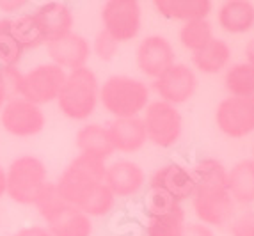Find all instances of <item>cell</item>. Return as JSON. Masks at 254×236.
<instances>
[{
	"instance_id": "cell-33",
	"label": "cell",
	"mask_w": 254,
	"mask_h": 236,
	"mask_svg": "<svg viewBox=\"0 0 254 236\" xmlns=\"http://www.w3.org/2000/svg\"><path fill=\"white\" fill-rule=\"evenodd\" d=\"M231 236H254V213H244L231 224Z\"/></svg>"
},
{
	"instance_id": "cell-16",
	"label": "cell",
	"mask_w": 254,
	"mask_h": 236,
	"mask_svg": "<svg viewBox=\"0 0 254 236\" xmlns=\"http://www.w3.org/2000/svg\"><path fill=\"white\" fill-rule=\"evenodd\" d=\"M32 14L41 27L47 43L73 32L75 27V11L71 5L61 0H50L36 5L32 9Z\"/></svg>"
},
{
	"instance_id": "cell-8",
	"label": "cell",
	"mask_w": 254,
	"mask_h": 236,
	"mask_svg": "<svg viewBox=\"0 0 254 236\" xmlns=\"http://www.w3.org/2000/svg\"><path fill=\"white\" fill-rule=\"evenodd\" d=\"M47 126V114L38 107L20 96H14L0 110V128L14 139L38 137Z\"/></svg>"
},
{
	"instance_id": "cell-3",
	"label": "cell",
	"mask_w": 254,
	"mask_h": 236,
	"mask_svg": "<svg viewBox=\"0 0 254 236\" xmlns=\"http://www.w3.org/2000/svg\"><path fill=\"white\" fill-rule=\"evenodd\" d=\"M55 103L69 121H87L100 105V80L96 73L89 66L69 71Z\"/></svg>"
},
{
	"instance_id": "cell-22",
	"label": "cell",
	"mask_w": 254,
	"mask_h": 236,
	"mask_svg": "<svg viewBox=\"0 0 254 236\" xmlns=\"http://www.w3.org/2000/svg\"><path fill=\"white\" fill-rule=\"evenodd\" d=\"M116 197L112 195L105 183H96L91 185L75 199L73 206L78 208L82 213L89 217V219H100V217L109 215L114 210Z\"/></svg>"
},
{
	"instance_id": "cell-7",
	"label": "cell",
	"mask_w": 254,
	"mask_h": 236,
	"mask_svg": "<svg viewBox=\"0 0 254 236\" xmlns=\"http://www.w3.org/2000/svg\"><path fill=\"white\" fill-rule=\"evenodd\" d=\"M68 73L52 62H43L21 71L18 96L38 107L55 103Z\"/></svg>"
},
{
	"instance_id": "cell-6",
	"label": "cell",
	"mask_w": 254,
	"mask_h": 236,
	"mask_svg": "<svg viewBox=\"0 0 254 236\" xmlns=\"http://www.w3.org/2000/svg\"><path fill=\"white\" fill-rule=\"evenodd\" d=\"M105 171H107V162L98 160V158H91V156H85V155H76L64 167V171L57 177V181H54L55 188L59 192L61 199L73 206L75 199L87 186L105 181Z\"/></svg>"
},
{
	"instance_id": "cell-35",
	"label": "cell",
	"mask_w": 254,
	"mask_h": 236,
	"mask_svg": "<svg viewBox=\"0 0 254 236\" xmlns=\"http://www.w3.org/2000/svg\"><path fill=\"white\" fill-rule=\"evenodd\" d=\"M182 236H215V235L204 224H185Z\"/></svg>"
},
{
	"instance_id": "cell-19",
	"label": "cell",
	"mask_w": 254,
	"mask_h": 236,
	"mask_svg": "<svg viewBox=\"0 0 254 236\" xmlns=\"http://www.w3.org/2000/svg\"><path fill=\"white\" fill-rule=\"evenodd\" d=\"M75 146L78 149V155L91 156L98 160L107 162L114 155V146L110 142L107 126H102L98 122L84 124L75 135Z\"/></svg>"
},
{
	"instance_id": "cell-20",
	"label": "cell",
	"mask_w": 254,
	"mask_h": 236,
	"mask_svg": "<svg viewBox=\"0 0 254 236\" xmlns=\"http://www.w3.org/2000/svg\"><path fill=\"white\" fill-rule=\"evenodd\" d=\"M153 7L157 9L160 16L189 23L195 20H206L212 11V2L210 0H155Z\"/></svg>"
},
{
	"instance_id": "cell-30",
	"label": "cell",
	"mask_w": 254,
	"mask_h": 236,
	"mask_svg": "<svg viewBox=\"0 0 254 236\" xmlns=\"http://www.w3.org/2000/svg\"><path fill=\"white\" fill-rule=\"evenodd\" d=\"M180 208H182V204L176 199L158 188H149L148 195L144 199V211L148 219L167 215V213H173V211L180 210Z\"/></svg>"
},
{
	"instance_id": "cell-4",
	"label": "cell",
	"mask_w": 254,
	"mask_h": 236,
	"mask_svg": "<svg viewBox=\"0 0 254 236\" xmlns=\"http://www.w3.org/2000/svg\"><path fill=\"white\" fill-rule=\"evenodd\" d=\"M100 105L114 119L140 118L149 105V87L133 76L112 75L100 84Z\"/></svg>"
},
{
	"instance_id": "cell-2",
	"label": "cell",
	"mask_w": 254,
	"mask_h": 236,
	"mask_svg": "<svg viewBox=\"0 0 254 236\" xmlns=\"http://www.w3.org/2000/svg\"><path fill=\"white\" fill-rule=\"evenodd\" d=\"M39 219L45 224V229L50 236H93L94 224L93 219L82 213L78 208L71 206L61 199L55 183L50 181L38 201L34 202Z\"/></svg>"
},
{
	"instance_id": "cell-14",
	"label": "cell",
	"mask_w": 254,
	"mask_h": 236,
	"mask_svg": "<svg viewBox=\"0 0 254 236\" xmlns=\"http://www.w3.org/2000/svg\"><path fill=\"white\" fill-rule=\"evenodd\" d=\"M135 62L142 75L157 80L174 64V50L164 36H146L137 47Z\"/></svg>"
},
{
	"instance_id": "cell-39",
	"label": "cell",
	"mask_w": 254,
	"mask_h": 236,
	"mask_svg": "<svg viewBox=\"0 0 254 236\" xmlns=\"http://www.w3.org/2000/svg\"><path fill=\"white\" fill-rule=\"evenodd\" d=\"M253 156H254V144H253ZM253 160H254V158H253Z\"/></svg>"
},
{
	"instance_id": "cell-38",
	"label": "cell",
	"mask_w": 254,
	"mask_h": 236,
	"mask_svg": "<svg viewBox=\"0 0 254 236\" xmlns=\"http://www.w3.org/2000/svg\"><path fill=\"white\" fill-rule=\"evenodd\" d=\"M5 190H7V181H5V167L0 165V199L5 197Z\"/></svg>"
},
{
	"instance_id": "cell-29",
	"label": "cell",
	"mask_w": 254,
	"mask_h": 236,
	"mask_svg": "<svg viewBox=\"0 0 254 236\" xmlns=\"http://www.w3.org/2000/svg\"><path fill=\"white\" fill-rule=\"evenodd\" d=\"M183 228H185V213L180 208L167 215L148 219L146 236H182Z\"/></svg>"
},
{
	"instance_id": "cell-17",
	"label": "cell",
	"mask_w": 254,
	"mask_h": 236,
	"mask_svg": "<svg viewBox=\"0 0 254 236\" xmlns=\"http://www.w3.org/2000/svg\"><path fill=\"white\" fill-rule=\"evenodd\" d=\"M149 188L164 190L171 197L182 202L192 197L195 183L192 173L187 167L180 164H167L155 171V174L149 179Z\"/></svg>"
},
{
	"instance_id": "cell-32",
	"label": "cell",
	"mask_w": 254,
	"mask_h": 236,
	"mask_svg": "<svg viewBox=\"0 0 254 236\" xmlns=\"http://www.w3.org/2000/svg\"><path fill=\"white\" fill-rule=\"evenodd\" d=\"M119 45L110 38L109 34L100 30V32L94 36V39L91 41V55H94L98 60L102 62H110L118 55Z\"/></svg>"
},
{
	"instance_id": "cell-23",
	"label": "cell",
	"mask_w": 254,
	"mask_h": 236,
	"mask_svg": "<svg viewBox=\"0 0 254 236\" xmlns=\"http://www.w3.org/2000/svg\"><path fill=\"white\" fill-rule=\"evenodd\" d=\"M228 192L240 204L254 202V160H242L229 171Z\"/></svg>"
},
{
	"instance_id": "cell-34",
	"label": "cell",
	"mask_w": 254,
	"mask_h": 236,
	"mask_svg": "<svg viewBox=\"0 0 254 236\" xmlns=\"http://www.w3.org/2000/svg\"><path fill=\"white\" fill-rule=\"evenodd\" d=\"M27 5V0H0V14L2 18H14L23 13Z\"/></svg>"
},
{
	"instance_id": "cell-15",
	"label": "cell",
	"mask_w": 254,
	"mask_h": 236,
	"mask_svg": "<svg viewBox=\"0 0 254 236\" xmlns=\"http://www.w3.org/2000/svg\"><path fill=\"white\" fill-rule=\"evenodd\" d=\"M107 188L116 199H127L137 195L146 185V174L139 164L131 160H116L107 164L105 181Z\"/></svg>"
},
{
	"instance_id": "cell-12",
	"label": "cell",
	"mask_w": 254,
	"mask_h": 236,
	"mask_svg": "<svg viewBox=\"0 0 254 236\" xmlns=\"http://www.w3.org/2000/svg\"><path fill=\"white\" fill-rule=\"evenodd\" d=\"M48 62L59 66L66 73L85 67L91 59V43L78 32H69L63 38L52 39L45 45Z\"/></svg>"
},
{
	"instance_id": "cell-25",
	"label": "cell",
	"mask_w": 254,
	"mask_h": 236,
	"mask_svg": "<svg viewBox=\"0 0 254 236\" xmlns=\"http://www.w3.org/2000/svg\"><path fill=\"white\" fill-rule=\"evenodd\" d=\"M11 30H13L16 41L21 45V48L25 50V54L30 50H38V48L47 45V39L43 36V30L38 21H36L32 11L11 18Z\"/></svg>"
},
{
	"instance_id": "cell-27",
	"label": "cell",
	"mask_w": 254,
	"mask_h": 236,
	"mask_svg": "<svg viewBox=\"0 0 254 236\" xmlns=\"http://www.w3.org/2000/svg\"><path fill=\"white\" fill-rule=\"evenodd\" d=\"M224 85L231 96H254V67L247 62L231 66L226 71Z\"/></svg>"
},
{
	"instance_id": "cell-18",
	"label": "cell",
	"mask_w": 254,
	"mask_h": 236,
	"mask_svg": "<svg viewBox=\"0 0 254 236\" xmlns=\"http://www.w3.org/2000/svg\"><path fill=\"white\" fill-rule=\"evenodd\" d=\"M110 142L118 153H137L148 142L144 122L140 118L112 119L107 126Z\"/></svg>"
},
{
	"instance_id": "cell-10",
	"label": "cell",
	"mask_w": 254,
	"mask_h": 236,
	"mask_svg": "<svg viewBox=\"0 0 254 236\" xmlns=\"http://www.w3.org/2000/svg\"><path fill=\"white\" fill-rule=\"evenodd\" d=\"M142 122L146 128V137L158 148H173L182 137L183 121L178 109L162 100L149 101L146 107Z\"/></svg>"
},
{
	"instance_id": "cell-28",
	"label": "cell",
	"mask_w": 254,
	"mask_h": 236,
	"mask_svg": "<svg viewBox=\"0 0 254 236\" xmlns=\"http://www.w3.org/2000/svg\"><path fill=\"white\" fill-rule=\"evenodd\" d=\"M213 39V30L208 20L189 21L180 30V43L187 50L197 52Z\"/></svg>"
},
{
	"instance_id": "cell-36",
	"label": "cell",
	"mask_w": 254,
	"mask_h": 236,
	"mask_svg": "<svg viewBox=\"0 0 254 236\" xmlns=\"http://www.w3.org/2000/svg\"><path fill=\"white\" fill-rule=\"evenodd\" d=\"M11 236H50V233L45 229V226H29V228L20 229Z\"/></svg>"
},
{
	"instance_id": "cell-9",
	"label": "cell",
	"mask_w": 254,
	"mask_h": 236,
	"mask_svg": "<svg viewBox=\"0 0 254 236\" xmlns=\"http://www.w3.org/2000/svg\"><path fill=\"white\" fill-rule=\"evenodd\" d=\"M102 30L118 45L137 38L142 25V9L137 0H109L102 5Z\"/></svg>"
},
{
	"instance_id": "cell-13",
	"label": "cell",
	"mask_w": 254,
	"mask_h": 236,
	"mask_svg": "<svg viewBox=\"0 0 254 236\" xmlns=\"http://www.w3.org/2000/svg\"><path fill=\"white\" fill-rule=\"evenodd\" d=\"M195 87H197V78L194 71L187 64L176 62L153 82L155 93L160 96L162 101L171 105H180L189 101L194 96Z\"/></svg>"
},
{
	"instance_id": "cell-21",
	"label": "cell",
	"mask_w": 254,
	"mask_h": 236,
	"mask_svg": "<svg viewBox=\"0 0 254 236\" xmlns=\"http://www.w3.org/2000/svg\"><path fill=\"white\" fill-rule=\"evenodd\" d=\"M219 25L229 34H244L254 25V5L246 0H229L219 9Z\"/></svg>"
},
{
	"instance_id": "cell-31",
	"label": "cell",
	"mask_w": 254,
	"mask_h": 236,
	"mask_svg": "<svg viewBox=\"0 0 254 236\" xmlns=\"http://www.w3.org/2000/svg\"><path fill=\"white\" fill-rule=\"evenodd\" d=\"M21 80L20 67H0V110L11 98L18 96Z\"/></svg>"
},
{
	"instance_id": "cell-24",
	"label": "cell",
	"mask_w": 254,
	"mask_h": 236,
	"mask_svg": "<svg viewBox=\"0 0 254 236\" xmlns=\"http://www.w3.org/2000/svg\"><path fill=\"white\" fill-rule=\"evenodd\" d=\"M229 59H231V50H229L228 43L215 38L192 55L194 66L206 75H215V73L222 71L228 66Z\"/></svg>"
},
{
	"instance_id": "cell-11",
	"label": "cell",
	"mask_w": 254,
	"mask_h": 236,
	"mask_svg": "<svg viewBox=\"0 0 254 236\" xmlns=\"http://www.w3.org/2000/svg\"><path fill=\"white\" fill-rule=\"evenodd\" d=\"M217 126L231 139H242L254 131V96H229L215 112Z\"/></svg>"
},
{
	"instance_id": "cell-37",
	"label": "cell",
	"mask_w": 254,
	"mask_h": 236,
	"mask_svg": "<svg viewBox=\"0 0 254 236\" xmlns=\"http://www.w3.org/2000/svg\"><path fill=\"white\" fill-rule=\"evenodd\" d=\"M246 57H247V64L254 67V39H251L246 45Z\"/></svg>"
},
{
	"instance_id": "cell-1",
	"label": "cell",
	"mask_w": 254,
	"mask_h": 236,
	"mask_svg": "<svg viewBox=\"0 0 254 236\" xmlns=\"http://www.w3.org/2000/svg\"><path fill=\"white\" fill-rule=\"evenodd\" d=\"M195 188L192 204L197 219L204 224L222 226L233 215V199L228 192V173L215 158L197 162L190 171Z\"/></svg>"
},
{
	"instance_id": "cell-5",
	"label": "cell",
	"mask_w": 254,
	"mask_h": 236,
	"mask_svg": "<svg viewBox=\"0 0 254 236\" xmlns=\"http://www.w3.org/2000/svg\"><path fill=\"white\" fill-rule=\"evenodd\" d=\"M5 197L20 206H34L43 188L50 183L47 164L34 155H20L5 167Z\"/></svg>"
},
{
	"instance_id": "cell-26",
	"label": "cell",
	"mask_w": 254,
	"mask_h": 236,
	"mask_svg": "<svg viewBox=\"0 0 254 236\" xmlns=\"http://www.w3.org/2000/svg\"><path fill=\"white\" fill-rule=\"evenodd\" d=\"M25 50L11 30V18L0 16V67H20Z\"/></svg>"
}]
</instances>
